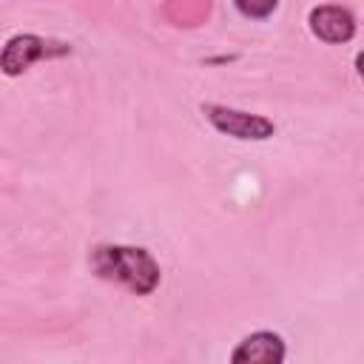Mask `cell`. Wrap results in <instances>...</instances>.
Here are the masks:
<instances>
[{
    "instance_id": "cell-7",
    "label": "cell",
    "mask_w": 364,
    "mask_h": 364,
    "mask_svg": "<svg viewBox=\"0 0 364 364\" xmlns=\"http://www.w3.org/2000/svg\"><path fill=\"white\" fill-rule=\"evenodd\" d=\"M355 68H358V74L364 77V51H358V54H355Z\"/></svg>"
},
{
    "instance_id": "cell-2",
    "label": "cell",
    "mask_w": 364,
    "mask_h": 364,
    "mask_svg": "<svg viewBox=\"0 0 364 364\" xmlns=\"http://www.w3.org/2000/svg\"><path fill=\"white\" fill-rule=\"evenodd\" d=\"M202 114L208 117V122L236 139H270L276 134V125L267 117L259 114H247V111H236V108H225L216 102H205Z\"/></svg>"
},
{
    "instance_id": "cell-6",
    "label": "cell",
    "mask_w": 364,
    "mask_h": 364,
    "mask_svg": "<svg viewBox=\"0 0 364 364\" xmlns=\"http://www.w3.org/2000/svg\"><path fill=\"white\" fill-rule=\"evenodd\" d=\"M236 9L245 14V17H253V20H264L276 11L279 0H233Z\"/></svg>"
},
{
    "instance_id": "cell-1",
    "label": "cell",
    "mask_w": 364,
    "mask_h": 364,
    "mask_svg": "<svg viewBox=\"0 0 364 364\" xmlns=\"http://www.w3.org/2000/svg\"><path fill=\"white\" fill-rule=\"evenodd\" d=\"M91 267L97 276L119 282L136 296H148L159 284V264L145 247L102 245L91 253Z\"/></svg>"
},
{
    "instance_id": "cell-5",
    "label": "cell",
    "mask_w": 364,
    "mask_h": 364,
    "mask_svg": "<svg viewBox=\"0 0 364 364\" xmlns=\"http://www.w3.org/2000/svg\"><path fill=\"white\" fill-rule=\"evenodd\" d=\"M236 364H279L284 358V341L276 333L259 330L239 341V347L230 353Z\"/></svg>"
},
{
    "instance_id": "cell-3",
    "label": "cell",
    "mask_w": 364,
    "mask_h": 364,
    "mask_svg": "<svg viewBox=\"0 0 364 364\" xmlns=\"http://www.w3.org/2000/svg\"><path fill=\"white\" fill-rule=\"evenodd\" d=\"M60 54H68V46L65 43H57V40H43L37 34H17L6 43L3 48V71L9 77L26 71L31 63L37 60H46V57H60Z\"/></svg>"
},
{
    "instance_id": "cell-4",
    "label": "cell",
    "mask_w": 364,
    "mask_h": 364,
    "mask_svg": "<svg viewBox=\"0 0 364 364\" xmlns=\"http://www.w3.org/2000/svg\"><path fill=\"white\" fill-rule=\"evenodd\" d=\"M310 28L324 43H347L355 34V20L341 6H316L310 11Z\"/></svg>"
}]
</instances>
